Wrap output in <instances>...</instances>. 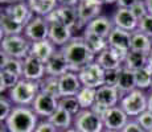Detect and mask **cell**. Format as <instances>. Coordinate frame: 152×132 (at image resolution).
Instances as JSON below:
<instances>
[{
	"mask_svg": "<svg viewBox=\"0 0 152 132\" xmlns=\"http://www.w3.org/2000/svg\"><path fill=\"white\" fill-rule=\"evenodd\" d=\"M61 52L69 62L70 71L74 73H78L85 66L94 62L97 58V55L85 42L82 36H74L64 48H61Z\"/></svg>",
	"mask_w": 152,
	"mask_h": 132,
	"instance_id": "6da1fadb",
	"label": "cell"
},
{
	"mask_svg": "<svg viewBox=\"0 0 152 132\" xmlns=\"http://www.w3.org/2000/svg\"><path fill=\"white\" fill-rule=\"evenodd\" d=\"M39 116L28 106H15L10 118L4 122L8 132H34L39 124Z\"/></svg>",
	"mask_w": 152,
	"mask_h": 132,
	"instance_id": "7a4b0ae2",
	"label": "cell"
},
{
	"mask_svg": "<svg viewBox=\"0 0 152 132\" xmlns=\"http://www.w3.org/2000/svg\"><path fill=\"white\" fill-rule=\"evenodd\" d=\"M40 82L29 81V79L21 78L13 89L8 91V98L15 106H28L33 104L34 99L40 94Z\"/></svg>",
	"mask_w": 152,
	"mask_h": 132,
	"instance_id": "3957f363",
	"label": "cell"
},
{
	"mask_svg": "<svg viewBox=\"0 0 152 132\" xmlns=\"http://www.w3.org/2000/svg\"><path fill=\"white\" fill-rule=\"evenodd\" d=\"M119 106L130 116V119H136L144 111L148 110V94L143 90L135 89L134 91L122 96Z\"/></svg>",
	"mask_w": 152,
	"mask_h": 132,
	"instance_id": "277c9868",
	"label": "cell"
},
{
	"mask_svg": "<svg viewBox=\"0 0 152 132\" xmlns=\"http://www.w3.org/2000/svg\"><path fill=\"white\" fill-rule=\"evenodd\" d=\"M32 42L24 34L19 36H8L1 39V53L11 58L25 60L31 53Z\"/></svg>",
	"mask_w": 152,
	"mask_h": 132,
	"instance_id": "5b68a950",
	"label": "cell"
},
{
	"mask_svg": "<svg viewBox=\"0 0 152 132\" xmlns=\"http://www.w3.org/2000/svg\"><path fill=\"white\" fill-rule=\"evenodd\" d=\"M73 127L78 132H103L104 125L102 116L93 110H81L74 116Z\"/></svg>",
	"mask_w": 152,
	"mask_h": 132,
	"instance_id": "8992f818",
	"label": "cell"
},
{
	"mask_svg": "<svg viewBox=\"0 0 152 132\" xmlns=\"http://www.w3.org/2000/svg\"><path fill=\"white\" fill-rule=\"evenodd\" d=\"M119 102H121V94L115 86H102L97 89V103L91 110L102 116V114L107 108L119 106Z\"/></svg>",
	"mask_w": 152,
	"mask_h": 132,
	"instance_id": "52a82bcc",
	"label": "cell"
},
{
	"mask_svg": "<svg viewBox=\"0 0 152 132\" xmlns=\"http://www.w3.org/2000/svg\"><path fill=\"white\" fill-rule=\"evenodd\" d=\"M78 77L82 86L85 87L99 89L104 85V70L95 61L81 69L78 71Z\"/></svg>",
	"mask_w": 152,
	"mask_h": 132,
	"instance_id": "ba28073f",
	"label": "cell"
},
{
	"mask_svg": "<svg viewBox=\"0 0 152 132\" xmlns=\"http://www.w3.org/2000/svg\"><path fill=\"white\" fill-rule=\"evenodd\" d=\"M49 23H58L65 26L70 28L73 32L77 29L80 31L81 25H80V20H78V13H77V8H70V7H61L58 5L57 8L46 17Z\"/></svg>",
	"mask_w": 152,
	"mask_h": 132,
	"instance_id": "9c48e42d",
	"label": "cell"
},
{
	"mask_svg": "<svg viewBox=\"0 0 152 132\" xmlns=\"http://www.w3.org/2000/svg\"><path fill=\"white\" fill-rule=\"evenodd\" d=\"M102 7L103 3L101 0H80L77 5V13L81 29H85L89 23L101 16Z\"/></svg>",
	"mask_w": 152,
	"mask_h": 132,
	"instance_id": "30bf717a",
	"label": "cell"
},
{
	"mask_svg": "<svg viewBox=\"0 0 152 132\" xmlns=\"http://www.w3.org/2000/svg\"><path fill=\"white\" fill-rule=\"evenodd\" d=\"M49 28H50V23L46 20V17L34 16L33 19L25 25L24 36L27 37L31 42L48 40Z\"/></svg>",
	"mask_w": 152,
	"mask_h": 132,
	"instance_id": "8fae6325",
	"label": "cell"
},
{
	"mask_svg": "<svg viewBox=\"0 0 152 132\" xmlns=\"http://www.w3.org/2000/svg\"><path fill=\"white\" fill-rule=\"evenodd\" d=\"M58 101H60V99L56 98V96L40 91V94L37 95V98L34 99L33 104H32L31 107H32V110L37 114L39 118L49 119L56 111H57Z\"/></svg>",
	"mask_w": 152,
	"mask_h": 132,
	"instance_id": "7c38bea8",
	"label": "cell"
},
{
	"mask_svg": "<svg viewBox=\"0 0 152 132\" xmlns=\"http://www.w3.org/2000/svg\"><path fill=\"white\" fill-rule=\"evenodd\" d=\"M102 120H103L104 130L122 131L130 120V116L122 110L121 106H115V107L107 108L102 114Z\"/></svg>",
	"mask_w": 152,
	"mask_h": 132,
	"instance_id": "4fadbf2b",
	"label": "cell"
},
{
	"mask_svg": "<svg viewBox=\"0 0 152 132\" xmlns=\"http://www.w3.org/2000/svg\"><path fill=\"white\" fill-rule=\"evenodd\" d=\"M131 37L132 33L123 29H119L114 26L113 32L110 33L107 42H109V48H111L113 50H115L116 53H119L121 55H126L131 52Z\"/></svg>",
	"mask_w": 152,
	"mask_h": 132,
	"instance_id": "5bb4252c",
	"label": "cell"
},
{
	"mask_svg": "<svg viewBox=\"0 0 152 132\" xmlns=\"http://www.w3.org/2000/svg\"><path fill=\"white\" fill-rule=\"evenodd\" d=\"M3 13H5L13 21L19 23V24H21L24 26L34 17L33 12L28 7L27 1H16L10 5H5L4 9H3Z\"/></svg>",
	"mask_w": 152,
	"mask_h": 132,
	"instance_id": "9a60e30c",
	"label": "cell"
},
{
	"mask_svg": "<svg viewBox=\"0 0 152 132\" xmlns=\"http://www.w3.org/2000/svg\"><path fill=\"white\" fill-rule=\"evenodd\" d=\"M111 20H113V24L115 28L123 29V31L131 32V33L135 32L139 25V20L134 16L132 11L126 9V8H116L111 16Z\"/></svg>",
	"mask_w": 152,
	"mask_h": 132,
	"instance_id": "2e32d148",
	"label": "cell"
},
{
	"mask_svg": "<svg viewBox=\"0 0 152 132\" xmlns=\"http://www.w3.org/2000/svg\"><path fill=\"white\" fill-rule=\"evenodd\" d=\"M46 75V67L45 63L40 60L28 55L24 60V69H23V78L29 79V81L40 82Z\"/></svg>",
	"mask_w": 152,
	"mask_h": 132,
	"instance_id": "e0dca14e",
	"label": "cell"
},
{
	"mask_svg": "<svg viewBox=\"0 0 152 132\" xmlns=\"http://www.w3.org/2000/svg\"><path fill=\"white\" fill-rule=\"evenodd\" d=\"M82 89L78 73L69 71L60 77V99L65 96H75Z\"/></svg>",
	"mask_w": 152,
	"mask_h": 132,
	"instance_id": "ac0fdd59",
	"label": "cell"
},
{
	"mask_svg": "<svg viewBox=\"0 0 152 132\" xmlns=\"http://www.w3.org/2000/svg\"><path fill=\"white\" fill-rule=\"evenodd\" d=\"M73 31L68 26L58 24V23H50V28H49V36L48 40L56 46V48L61 49L73 39Z\"/></svg>",
	"mask_w": 152,
	"mask_h": 132,
	"instance_id": "d6986e66",
	"label": "cell"
},
{
	"mask_svg": "<svg viewBox=\"0 0 152 132\" xmlns=\"http://www.w3.org/2000/svg\"><path fill=\"white\" fill-rule=\"evenodd\" d=\"M95 62L99 63L103 70H119L124 65V57L111 48H107L97 55Z\"/></svg>",
	"mask_w": 152,
	"mask_h": 132,
	"instance_id": "ffe728a7",
	"label": "cell"
},
{
	"mask_svg": "<svg viewBox=\"0 0 152 132\" xmlns=\"http://www.w3.org/2000/svg\"><path fill=\"white\" fill-rule=\"evenodd\" d=\"M46 67V75H52V77H62L64 74L70 71L69 62L66 61L64 53L61 52V49H58L57 52L52 55V58L45 63Z\"/></svg>",
	"mask_w": 152,
	"mask_h": 132,
	"instance_id": "44dd1931",
	"label": "cell"
},
{
	"mask_svg": "<svg viewBox=\"0 0 152 132\" xmlns=\"http://www.w3.org/2000/svg\"><path fill=\"white\" fill-rule=\"evenodd\" d=\"M57 50L58 48H56L49 40H42V41H37V42H32L29 55L46 63Z\"/></svg>",
	"mask_w": 152,
	"mask_h": 132,
	"instance_id": "7402d4cb",
	"label": "cell"
},
{
	"mask_svg": "<svg viewBox=\"0 0 152 132\" xmlns=\"http://www.w3.org/2000/svg\"><path fill=\"white\" fill-rule=\"evenodd\" d=\"M116 89H118L121 98L126 94L134 91L136 89V78H135V71L127 69V67H121L119 69V78L118 83H116Z\"/></svg>",
	"mask_w": 152,
	"mask_h": 132,
	"instance_id": "603a6c76",
	"label": "cell"
},
{
	"mask_svg": "<svg viewBox=\"0 0 152 132\" xmlns=\"http://www.w3.org/2000/svg\"><path fill=\"white\" fill-rule=\"evenodd\" d=\"M85 29L107 40L110 33L114 29V24H113V20L111 19H109L107 16H102L101 15V16L97 17L95 20H93L91 23H89V24L85 26Z\"/></svg>",
	"mask_w": 152,
	"mask_h": 132,
	"instance_id": "cb8c5ba5",
	"label": "cell"
},
{
	"mask_svg": "<svg viewBox=\"0 0 152 132\" xmlns=\"http://www.w3.org/2000/svg\"><path fill=\"white\" fill-rule=\"evenodd\" d=\"M27 4L34 16L48 17L58 7V0H27Z\"/></svg>",
	"mask_w": 152,
	"mask_h": 132,
	"instance_id": "d4e9b609",
	"label": "cell"
},
{
	"mask_svg": "<svg viewBox=\"0 0 152 132\" xmlns=\"http://www.w3.org/2000/svg\"><path fill=\"white\" fill-rule=\"evenodd\" d=\"M0 29H1V39H3V37H8V36L24 34L25 26L13 21L11 17H8L5 13L1 12V15H0Z\"/></svg>",
	"mask_w": 152,
	"mask_h": 132,
	"instance_id": "484cf974",
	"label": "cell"
},
{
	"mask_svg": "<svg viewBox=\"0 0 152 132\" xmlns=\"http://www.w3.org/2000/svg\"><path fill=\"white\" fill-rule=\"evenodd\" d=\"M131 50L150 54L152 50V39L136 29L135 32H132L131 37Z\"/></svg>",
	"mask_w": 152,
	"mask_h": 132,
	"instance_id": "4316f807",
	"label": "cell"
},
{
	"mask_svg": "<svg viewBox=\"0 0 152 132\" xmlns=\"http://www.w3.org/2000/svg\"><path fill=\"white\" fill-rule=\"evenodd\" d=\"M52 124L57 128L58 131H64L68 130V128L73 127V122H74V116L70 115L68 111H65L64 108L58 107L57 111L48 119Z\"/></svg>",
	"mask_w": 152,
	"mask_h": 132,
	"instance_id": "83f0119b",
	"label": "cell"
},
{
	"mask_svg": "<svg viewBox=\"0 0 152 132\" xmlns=\"http://www.w3.org/2000/svg\"><path fill=\"white\" fill-rule=\"evenodd\" d=\"M81 36L83 37L85 42L87 44V46L91 49V52L94 53L95 55H98L99 53H102L104 49L109 48V42H107L106 39H103V37H101V36H97V34L91 33V32L86 31V29H83Z\"/></svg>",
	"mask_w": 152,
	"mask_h": 132,
	"instance_id": "f1b7e54d",
	"label": "cell"
},
{
	"mask_svg": "<svg viewBox=\"0 0 152 132\" xmlns=\"http://www.w3.org/2000/svg\"><path fill=\"white\" fill-rule=\"evenodd\" d=\"M148 65V54L139 52L131 50L127 55L124 57V67L132 70V71H138Z\"/></svg>",
	"mask_w": 152,
	"mask_h": 132,
	"instance_id": "f546056e",
	"label": "cell"
},
{
	"mask_svg": "<svg viewBox=\"0 0 152 132\" xmlns=\"http://www.w3.org/2000/svg\"><path fill=\"white\" fill-rule=\"evenodd\" d=\"M75 96L82 110H91L97 103V89L82 86Z\"/></svg>",
	"mask_w": 152,
	"mask_h": 132,
	"instance_id": "4dcf8cb0",
	"label": "cell"
},
{
	"mask_svg": "<svg viewBox=\"0 0 152 132\" xmlns=\"http://www.w3.org/2000/svg\"><path fill=\"white\" fill-rule=\"evenodd\" d=\"M23 69H24V60H17V58H11L1 53V65L0 70L3 71H8L17 77L23 78Z\"/></svg>",
	"mask_w": 152,
	"mask_h": 132,
	"instance_id": "1f68e13d",
	"label": "cell"
},
{
	"mask_svg": "<svg viewBox=\"0 0 152 132\" xmlns=\"http://www.w3.org/2000/svg\"><path fill=\"white\" fill-rule=\"evenodd\" d=\"M40 90L41 93L49 94V95H53L60 99V78L45 75L40 81Z\"/></svg>",
	"mask_w": 152,
	"mask_h": 132,
	"instance_id": "d6a6232c",
	"label": "cell"
},
{
	"mask_svg": "<svg viewBox=\"0 0 152 132\" xmlns=\"http://www.w3.org/2000/svg\"><path fill=\"white\" fill-rule=\"evenodd\" d=\"M135 78H136V89L139 90H145L151 89L152 85V69L150 66H145L143 69L135 71Z\"/></svg>",
	"mask_w": 152,
	"mask_h": 132,
	"instance_id": "836d02e7",
	"label": "cell"
},
{
	"mask_svg": "<svg viewBox=\"0 0 152 132\" xmlns=\"http://www.w3.org/2000/svg\"><path fill=\"white\" fill-rule=\"evenodd\" d=\"M20 79L21 78L12 74V73L0 70V83H1V86H0V91H1V95L5 94V93L8 94V91H10L11 89H13L15 85H17V82H19Z\"/></svg>",
	"mask_w": 152,
	"mask_h": 132,
	"instance_id": "e575fe53",
	"label": "cell"
},
{
	"mask_svg": "<svg viewBox=\"0 0 152 132\" xmlns=\"http://www.w3.org/2000/svg\"><path fill=\"white\" fill-rule=\"evenodd\" d=\"M58 107L64 108V110L68 111L70 115H73V116L80 114L81 110H82L77 101V96H65V98H61L58 101Z\"/></svg>",
	"mask_w": 152,
	"mask_h": 132,
	"instance_id": "d590c367",
	"label": "cell"
},
{
	"mask_svg": "<svg viewBox=\"0 0 152 132\" xmlns=\"http://www.w3.org/2000/svg\"><path fill=\"white\" fill-rule=\"evenodd\" d=\"M13 108H15V104L10 101V98L5 95H1V98H0V120H1V123H4L5 120L10 118Z\"/></svg>",
	"mask_w": 152,
	"mask_h": 132,
	"instance_id": "8d00e7d4",
	"label": "cell"
},
{
	"mask_svg": "<svg viewBox=\"0 0 152 132\" xmlns=\"http://www.w3.org/2000/svg\"><path fill=\"white\" fill-rule=\"evenodd\" d=\"M138 31H140L142 33L147 34L148 37L152 39V15L148 13L147 16L140 20L138 25Z\"/></svg>",
	"mask_w": 152,
	"mask_h": 132,
	"instance_id": "74e56055",
	"label": "cell"
},
{
	"mask_svg": "<svg viewBox=\"0 0 152 132\" xmlns=\"http://www.w3.org/2000/svg\"><path fill=\"white\" fill-rule=\"evenodd\" d=\"M136 122L144 128L145 132L152 131V112L151 111H148V110L144 111L142 115H139L138 118H136Z\"/></svg>",
	"mask_w": 152,
	"mask_h": 132,
	"instance_id": "f35d334b",
	"label": "cell"
},
{
	"mask_svg": "<svg viewBox=\"0 0 152 132\" xmlns=\"http://www.w3.org/2000/svg\"><path fill=\"white\" fill-rule=\"evenodd\" d=\"M131 11H132L134 16H135L139 21L148 15V9H147V5H145L144 0H139V1L131 8Z\"/></svg>",
	"mask_w": 152,
	"mask_h": 132,
	"instance_id": "ab89813d",
	"label": "cell"
},
{
	"mask_svg": "<svg viewBox=\"0 0 152 132\" xmlns=\"http://www.w3.org/2000/svg\"><path fill=\"white\" fill-rule=\"evenodd\" d=\"M119 70H104V85L103 86H115L118 83Z\"/></svg>",
	"mask_w": 152,
	"mask_h": 132,
	"instance_id": "60d3db41",
	"label": "cell"
},
{
	"mask_svg": "<svg viewBox=\"0 0 152 132\" xmlns=\"http://www.w3.org/2000/svg\"><path fill=\"white\" fill-rule=\"evenodd\" d=\"M34 132H60V131H58L48 119H44V120H40Z\"/></svg>",
	"mask_w": 152,
	"mask_h": 132,
	"instance_id": "b9f144b4",
	"label": "cell"
},
{
	"mask_svg": "<svg viewBox=\"0 0 152 132\" xmlns=\"http://www.w3.org/2000/svg\"><path fill=\"white\" fill-rule=\"evenodd\" d=\"M122 132H145L144 128L136 122V119H130L128 123L124 125V128L122 130Z\"/></svg>",
	"mask_w": 152,
	"mask_h": 132,
	"instance_id": "7bdbcfd3",
	"label": "cell"
},
{
	"mask_svg": "<svg viewBox=\"0 0 152 132\" xmlns=\"http://www.w3.org/2000/svg\"><path fill=\"white\" fill-rule=\"evenodd\" d=\"M138 1H139V0H118V1H116V5H118V8L131 9V8H132Z\"/></svg>",
	"mask_w": 152,
	"mask_h": 132,
	"instance_id": "ee69618b",
	"label": "cell"
},
{
	"mask_svg": "<svg viewBox=\"0 0 152 132\" xmlns=\"http://www.w3.org/2000/svg\"><path fill=\"white\" fill-rule=\"evenodd\" d=\"M80 0H58V5L61 7H70V8H77Z\"/></svg>",
	"mask_w": 152,
	"mask_h": 132,
	"instance_id": "f6af8a7d",
	"label": "cell"
},
{
	"mask_svg": "<svg viewBox=\"0 0 152 132\" xmlns=\"http://www.w3.org/2000/svg\"><path fill=\"white\" fill-rule=\"evenodd\" d=\"M145 5H147V9H148V13L152 15V0H144Z\"/></svg>",
	"mask_w": 152,
	"mask_h": 132,
	"instance_id": "bcb514c9",
	"label": "cell"
},
{
	"mask_svg": "<svg viewBox=\"0 0 152 132\" xmlns=\"http://www.w3.org/2000/svg\"><path fill=\"white\" fill-rule=\"evenodd\" d=\"M148 111L152 112V91H150V94H148Z\"/></svg>",
	"mask_w": 152,
	"mask_h": 132,
	"instance_id": "7dc6e473",
	"label": "cell"
},
{
	"mask_svg": "<svg viewBox=\"0 0 152 132\" xmlns=\"http://www.w3.org/2000/svg\"><path fill=\"white\" fill-rule=\"evenodd\" d=\"M103 4H107V5H113V4H116L118 0H101Z\"/></svg>",
	"mask_w": 152,
	"mask_h": 132,
	"instance_id": "c3c4849f",
	"label": "cell"
},
{
	"mask_svg": "<svg viewBox=\"0 0 152 132\" xmlns=\"http://www.w3.org/2000/svg\"><path fill=\"white\" fill-rule=\"evenodd\" d=\"M0 3L4 5H10V4H12V3H15V0H0Z\"/></svg>",
	"mask_w": 152,
	"mask_h": 132,
	"instance_id": "681fc988",
	"label": "cell"
},
{
	"mask_svg": "<svg viewBox=\"0 0 152 132\" xmlns=\"http://www.w3.org/2000/svg\"><path fill=\"white\" fill-rule=\"evenodd\" d=\"M148 66L152 69V50H151L150 54H148Z\"/></svg>",
	"mask_w": 152,
	"mask_h": 132,
	"instance_id": "f907efd6",
	"label": "cell"
},
{
	"mask_svg": "<svg viewBox=\"0 0 152 132\" xmlns=\"http://www.w3.org/2000/svg\"><path fill=\"white\" fill-rule=\"evenodd\" d=\"M60 132H78V131L75 130L74 127H72V128H68V130H64V131H60Z\"/></svg>",
	"mask_w": 152,
	"mask_h": 132,
	"instance_id": "816d5d0a",
	"label": "cell"
},
{
	"mask_svg": "<svg viewBox=\"0 0 152 132\" xmlns=\"http://www.w3.org/2000/svg\"><path fill=\"white\" fill-rule=\"evenodd\" d=\"M103 132H122V131H113V130H104Z\"/></svg>",
	"mask_w": 152,
	"mask_h": 132,
	"instance_id": "f5cc1de1",
	"label": "cell"
},
{
	"mask_svg": "<svg viewBox=\"0 0 152 132\" xmlns=\"http://www.w3.org/2000/svg\"><path fill=\"white\" fill-rule=\"evenodd\" d=\"M0 132H8V131L5 130V128H1V131H0Z\"/></svg>",
	"mask_w": 152,
	"mask_h": 132,
	"instance_id": "db71d44e",
	"label": "cell"
},
{
	"mask_svg": "<svg viewBox=\"0 0 152 132\" xmlns=\"http://www.w3.org/2000/svg\"><path fill=\"white\" fill-rule=\"evenodd\" d=\"M16 1H27V0H15V3Z\"/></svg>",
	"mask_w": 152,
	"mask_h": 132,
	"instance_id": "11a10c76",
	"label": "cell"
},
{
	"mask_svg": "<svg viewBox=\"0 0 152 132\" xmlns=\"http://www.w3.org/2000/svg\"><path fill=\"white\" fill-rule=\"evenodd\" d=\"M150 90H151V91H152V85H151V89H150Z\"/></svg>",
	"mask_w": 152,
	"mask_h": 132,
	"instance_id": "9f6ffc18",
	"label": "cell"
},
{
	"mask_svg": "<svg viewBox=\"0 0 152 132\" xmlns=\"http://www.w3.org/2000/svg\"><path fill=\"white\" fill-rule=\"evenodd\" d=\"M148 132H152V131H148Z\"/></svg>",
	"mask_w": 152,
	"mask_h": 132,
	"instance_id": "6f0895ef",
	"label": "cell"
}]
</instances>
